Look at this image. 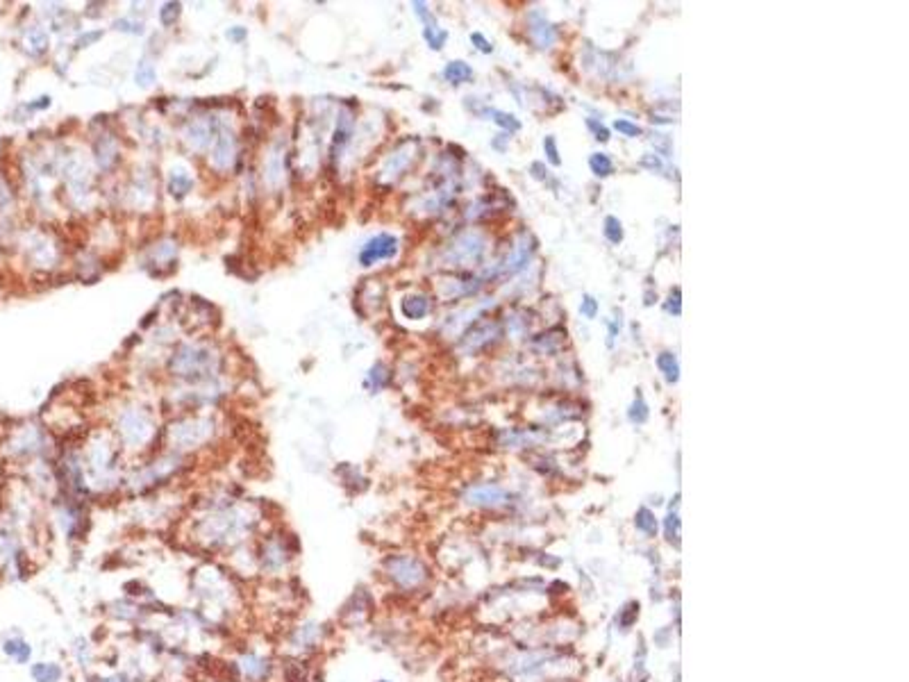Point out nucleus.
Listing matches in <instances>:
<instances>
[{
    "instance_id": "obj_10",
    "label": "nucleus",
    "mask_w": 909,
    "mask_h": 682,
    "mask_svg": "<svg viewBox=\"0 0 909 682\" xmlns=\"http://www.w3.org/2000/svg\"><path fill=\"white\" fill-rule=\"evenodd\" d=\"M416 152H418V141L416 139L403 141V144L398 146L391 152V155L384 159L382 171H380V178L384 182H396L401 176H405V171L410 169L412 162L416 159Z\"/></svg>"
},
{
    "instance_id": "obj_55",
    "label": "nucleus",
    "mask_w": 909,
    "mask_h": 682,
    "mask_svg": "<svg viewBox=\"0 0 909 682\" xmlns=\"http://www.w3.org/2000/svg\"><path fill=\"white\" fill-rule=\"evenodd\" d=\"M650 121H652V123H657V126H664V123H673V121H676V118H666V116H652Z\"/></svg>"
},
{
    "instance_id": "obj_48",
    "label": "nucleus",
    "mask_w": 909,
    "mask_h": 682,
    "mask_svg": "<svg viewBox=\"0 0 909 682\" xmlns=\"http://www.w3.org/2000/svg\"><path fill=\"white\" fill-rule=\"evenodd\" d=\"M652 146H655V155L671 157V139L666 135H655V139H652Z\"/></svg>"
},
{
    "instance_id": "obj_9",
    "label": "nucleus",
    "mask_w": 909,
    "mask_h": 682,
    "mask_svg": "<svg viewBox=\"0 0 909 682\" xmlns=\"http://www.w3.org/2000/svg\"><path fill=\"white\" fill-rule=\"evenodd\" d=\"M234 162H237V137H234V132L230 128L219 126L216 137L212 141L209 164L216 171L226 173L234 166Z\"/></svg>"
},
{
    "instance_id": "obj_52",
    "label": "nucleus",
    "mask_w": 909,
    "mask_h": 682,
    "mask_svg": "<svg viewBox=\"0 0 909 682\" xmlns=\"http://www.w3.org/2000/svg\"><path fill=\"white\" fill-rule=\"evenodd\" d=\"M96 682H132V678L128 676V674H111V676H103V678H96Z\"/></svg>"
},
{
    "instance_id": "obj_31",
    "label": "nucleus",
    "mask_w": 909,
    "mask_h": 682,
    "mask_svg": "<svg viewBox=\"0 0 909 682\" xmlns=\"http://www.w3.org/2000/svg\"><path fill=\"white\" fill-rule=\"evenodd\" d=\"M602 235H605V239L609 241V243H614V246H618V243L623 241V237H626V232H623V223L616 219V217H605V221H602Z\"/></svg>"
},
{
    "instance_id": "obj_34",
    "label": "nucleus",
    "mask_w": 909,
    "mask_h": 682,
    "mask_svg": "<svg viewBox=\"0 0 909 682\" xmlns=\"http://www.w3.org/2000/svg\"><path fill=\"white\" fill-rule=\"evenodd\" d=\"M28 48L32 50L35 55L44 53V50L48 48V35L44 32L42 28H32L28 32Z\"/></svg>"
},
{
    "instance_id": "obj_44",
    "label": "nucleus",
    "mask_w": 909,
    "mask_h": 682,
    "mask_svg": "<svg viewBox=\"0 0 909 682\" xmlns=\"http://www.w3.org/2000/svg\"><path fill=\"white\" fill-rule=\"evenodd\" d=\"M412 7H414V12H416V16L421 18L423 21V30H430V28H439V23H437V18H434V14L427 9V5L425 3H412Z\"/></svg>"
},
{
    "instance_id": "obj_26",
    "label": "nucleus",
    "mask_w": 909,
    "mask_h": 682,
    "mask_svg": "<svg viewBox=\"0 0 909 682\" xmlns=\"http://www.w3.org/2000/svg\"><path fill=\"white\" fill-rule=\"evenodd\" d=\"M444 78H446L451 85H464V83H471V80H473V68L468 66L466 62H462V59H455V62H448V64H446V68H444Z\"/></svg>"
},
{
    "instance_id": "obj_1",
    "label": "nucleus",
    "mask_w": 909,
    "mask_h": 682,
    "mask_svg": "<svg viewBox=\"0 0 909 682\" xmlns=\"http://www.w3.org/2000/svg\"><path fill=\"white\" fill-rule=\"evenodd\" d=\"M243 530H246V518L232 510H223L202 523V539L207 542V546L221 548L239 542V535Z\"/></svg>"
},
{
    "instance_id": "obj_25",
    "label": "nucleus",
    "mask_w": 909,
    "mask_h": 682,
    "mask_svg": "<svg viewBox=\"0 0 909 682\" xmlns=\"http://www.w3.org/2000/svg\"><path fill=\"white\" fill-rule=\"evenodd\" d=\"M30 676H32L35 682H62L64 669L57 662H37L30 669Z\"/></svg>"
},
{
    "instance_id": "obj_42",
    "label": "nucleus",
    "mask_w": 909,
    "mask_h": 682,
    "mask_svg": "<svg viewBox=\"0 0 909 682\" xmlns=\"http://www.w3.org/2000/svg\"><path fill=\"white\" fill-rule=\"evenodd\" d=\"M580 314L585 317L587 321H594L596 317H598V300L591 296V293H585L582 296V303H580Z\"/></svg>"
},
{
    "instance_id": "obj_21",
    "label": "nucleus",
    "mask_w": 909,
    "mask_h": 682,
    "mask_svg": "<svg viewBox=\"0 0 909 682\" xmlns=\"http://www.w3.org/2000/svg\"><path fill=\"white\" fill-rule=\"evenodd\" d=\"M498 437H500V446L503 448H525V446H532L541 439V434L535 430H514V427L503 430Z\"/></svg>"
},
{
    "instance_id": "obj_20",
    "label": "nucleus",
    "mask_w": 909,
    "mask_h": 682,
    "mask_svg": "<svg viewBox=\"0 0 909 682\" xmlns=\"http://www.w3.org/2000/svg\"><path fill=\"white\" fill-rule=\"evenodd\" d=\"M430 307H432L430 298L423 296V293H412V296H405L403 303H401V310L405 314V319H412V321L425 319L427 314H430Z\"/></svg>"
},
{
    "instance_id": "obj_2",
    "label": "nucleus",
    "mask_w": 909,
    "mask_h": 682,
    "mask_svg": "<svg viewBox=\"0 0 909 682\" xmlns=\"http://www.w3.org/2000/svg\"><path fill=\"white\" fill-rule=\"evenodd\" d=\"M384 573L396 587L412 592L427 583V566L414 555H389L384 559Z\"/></svg>"
},
{
    "instance_id": "obj_41",
    "label": "nucleus",
    "mask_w": 909,
    "mask_h": 682,
    "mask_svg": "<svg viewBox=\"0 0 909 682\" xmlns=\"http://www.w3.org/2000/svg\"><path fill=\"white\" fill-rule=\"evenodd\" d=\"M585 123H587V128H589V132L594 135V139L596 141H600V144H607L609 141V130L600 123L598 118H594V116H589V118H585Z\"/></svg>"
},
{
    "instance_id": "obj_38",
    "label": "nucleus",
    "mask_w": 909,
    "mask_h": 682,
    "mask_svg": "<svg viewBox=\"0 0 909 682\" xmlns=\"http://www.w3.org/2000/svg\"><path fill=\"white\" fill-rule=\"evenodd\" d=\"M614 130L618 132V135L628 137V139H637V137H641V135H643V130H641L637 123H632V121H628V118H616V121H614Z\"/></svg>"
},
{
    "instance_id": "obj_40",
    "label": "nucleus",
    "mask_w": 909,
    "mask_h": 682,
    "mask_svg": "<svg viewBox=\"0 0 909 682\" xmlns=\"http://www.w3.org/2000/svg\"><path fill=\"white\" fill-rule=\"evenodd\" d=\"M180 3H166L164 7L159 9V21H161V25L164 28H169V25H173L178 21V16H180Z\"/></svg>"
},
{
    "instance_id": "obj_53",
    "label": "nucleus",
    "mask_w": 909,
    "mask_h": 682,
    "mask_svg": "<svg viewBox=\"0 0 909 682\" xmlns=\"http://www.w3.org/2000/svg\"><path fill=\"white\" fill-rule=\"evenodd\" d=\"M505 141H509V135H507V132H500V135H496V139L492 141V146H494L498 152H503V150H505Z\"/></svg>"
},
{
    "instance_id": "obj_37",
    "label": "nucleus",
    "mask_w": 909,
    "mask_h": 682,
    "mask_svg": "<svg viewBox=\"0 0 909 682\" xmlns=\"http://www.w3.org/2000/svg\"><path fill=\"white\" fill-rule=\"evenodd\" d=\"M544 152H546V159L550 162V166H561V155H559V146H557L555 135L544 137Z\"/></svg>"
},
{
    "instance_id": "obj_11",
    "label": "nucleus",
    "mask_w": 909,
    "mask_h": 682,
    "mask_svg": "<svg viewBox=\"0 0 909 682\" xmlns=\"http://www.w3.org/2000/svg\"><path fill=\"white\" fill-rule=\"evenodd\" d=\"M500 334H503V323H498V321H480V323H475V325H471L468 328V332L462 337V341H459V348H462L464 353H468V355H473V353H477V351H482L484 346H489L492 341H496Z\"/></svg>"
},
{
    "instance_id": "obj_27",
    "label": "nucleus",
    "mask_w": 909,
    "mask_h": 682,
    "mask_svg": "<svg viewBox=\"0 0 909 682\" xmlns=\"http://www.w3.org/2000/svg\"><path fill=\"white\" fill-rule=\"evenodd\" d=\"M484 114L492 118L500 130L507 132V135H514V132L520 130V121L514 114H509V111H503V109H484Z\"/></svg>"
},
{
    "instance_id": "obj_46",
    "label": "nucleus",
    "mask_w": 909,
    "mask_h": 682,
    "mask_svg": "<svg viewBox=\"0 0 909 682\" xmlns=\"http://www.w3.org/2000/svg\"><path fill=\"white\" fill-rule=\"evenodd\" d=\"M639 164H641L643 169L652 171V173H661V171H664V162H661V157H659V155H655V152H646V155L641 157Z\"/></svg>"
},
{
    "instance_id": "obj_15",
    "label": "nucleus",
    "mask_w": 909,
    "mask_h": 682,
    "mask_svg": "<svg viewBox=\"0 0 909 682\" xmlns=\"http://www.w3.org/2000/svg\"><path fill=\"white\" fill-rule=\"evenodd\" d=\"M234 666H237L239 676L248 682H267L273 674L271 659L262 653H255V650L243 653L237 662H234Z\"/></svg>"
},
{
    "instance_id": "obj_5",
    "label": "nucleus",
    "mask_w": 909,
    "mask_h": 682,
    "mask_svg": "<svg viewBox=\"0 0 909 682\" xmlns=\"http://www.w3.org/2000/svg\"><path fill=\"white\" fill-rule=\"evenodd\" d=\"M171 369L178 375H200L202 371L214 369V355L202 346H182L171 362Z\"/></svg>"
},
{
    "instance_id": "obj_14",
    "label": "nucleus",
    "mask_w": 909,
    "mask_h": 682,
    "mask_svg": "<svg viewBox=\"0 0 909 682\" xmlns=\"http://www.w3.org/2000/svg\"><path fill=\"white\" fill-rule=\"evenodd\" d=\"M89 466L91 473H94V480H109L111 475L116 473V453L107 442H96L91 444L89 451Z\"/></svg>"
},
{
    "instance_id": "obj_24",
    "label": "nucleus",
    "mask_w": 909,
    "mask_h": 682,
    "mask_svg": "<svg viewBox=\"0 0 909 682\" xmlns=\"http://www.w3.org/2000/svg\"><path fill=\"white\" fill-rule=\"evenodd\" d=\"M564 341H566V332L561 330V328H553V330H548L546 334H539V337H535L532 346H535L537 351H541V353L553 355V353H557L561 348V346H564Z\"/></svg>"
},
{
    "instance_id": "obj_6",
    "label": "nucleus",
    "mask_w": 909,
    "mask_h": 682,
    "mask_svg": "<svg viewBox=\"0 0 909 682\" xmlns=\"http://www.w3.org/2000/svg\"><path fill=\"white\" fill-rule=\"evenodd\" d=\"M214 432V423L209 419H187L171 427V442L180 451L205 444Z\"/></svg>"
},
{
    "instance_id": "obj_29",
    "label": "nucleus",
    "mask_w": 909,
    "mask_h": 682,
    "mask_svg": "<svg viewBox=\"0 0 909 682\" xmlns=\"http://www.w3.org/2000/svg\"><path fill=\"white\" fill-rule=\"evenodd\" d=\"M96 152H98V164L103 166V169H109L111 164L116 162V141L111 139L109 135L107 137H103L100 139V144H98V148H96Z\"/></svg>"
},
{
    "instance_id": "obj_35",
    "label": "nucleus",
    "mask_w": 909,
    "mask_h": 682,
    "mask_svg": "<svg viewBox=\"0 0 909 682\" xmlns=\"http://www.w3.org/2000/svg\"><path fill=\"white\" fill-rule=\"evenodd\" d=\"M135 80H137V85H141V87H150L152 83H155V66H152L148 59H141L139 66H137Z\"/></svg>"
},
{
    "instance_id": "obj_19",
    "label": "nucleus",
    "mask_w": 909,
    "mask_h": 682,
    "mask_svg": "<svg viewBox=\"0 0 909 682\" xmlns=\"http://www.w3.org/2000/svg\"><path fill=\"white\" fill-rule=\"evenodd\" d=\"M350 135H353V116L348 111H341L339 121H336V130H334V139H332V159H339L341 152L346 150V146L350 144Z\"/></svg>"
},
{
    "instance_id": "obj_43",
    "label": "nucleus",
    "mask_w": 909,
    "mask_h": 682,
    "mask_svg": "<svg viewBox=\"0 0 909 682\" xmlns=\"http://www.w3.org/2000/svg\"><path fill=\"white\" fill-rule=\"evenodd\" d=\"M664 310H666L669 314H673V317H680V314H682V291H680V287L671 289L666 303H664Z\"/></svg>"
},
{
    "instance_id": "obj_3",
    "label": "nucleus",
    "mask_w": 909,
    "mask_h": 682,
    "mask_svg": "<svg viewBox=\"0 0 909 682\" xmlns=\"http://www.w3.org/2000/svg\"><path fill=\"white\" fill-rule=\"evenodd\" d=\"M484 252H487L484 232L466 230L462 235H457L451 246L446 248L444 260L448 262V267H471V264L484 257Z\"/></svg>"
},
{
    "instance_id": "obj_56",
    "label": "nucleus",
    "mask_w": 909,
    "mask_h": 682,
    "mask_svg": "<svg viewBox=\"0 0 909 682\" xmlns=\"http://www.w3.org/2000/svg\"><path fill=\"white\" fill-rule=\"evenodd\" d=\"M377 682H389V680H377Z\"/></svg>"
},
{
    "instance_id": "obj_50",
    "label": "nucleus",
    "mask_w": 909,
    "mask_h": 682,
    "mask_svg": "<svg viewBox=\"0 0 909 682\" xmlns=\"http://www.w3.org/2000/svg\"><path fill=\"white\" fill-rule=\"evenodd\" d=\"M618 330H621V314H618V319H611L607 323V346L609 348L614 346V339L618 337Z\"/></svg>"
},
{
    "instance_id": "obj_13",
    "label": "nucleus",
    "mask_w": 909,
    "mask_h": 682,
    "mask_svg": "<svg viewBox=\"0 0 909 682\" xmlns=\"http://www.w3.org/2000/svg\"><path fill=\"white\" fill-rule=\"evenodd\" d=\"M509 496L500 485L494 482H482V485H473L464 492V501L473 507H487V510H496V507H503L509 503Z\"/></svg>"
},
{
    "instance_id": "obj_30",
    "label": "nucleus",
    "mask_w": 909,
    "mask_h": 682,
    "mask_svg": "<svg viewBox=\"0 0 909 682\" xmlns=\"http://www.w3.org/2000/svg\"><path fill=\"white\" fill-rule=\"evenodd\" d=\"M648 416H650L648 403L643 401V394L637 389L635 401H632L630 410H628V419H630V423H635V425H643V423L648 421Z\"/></svg>"
},
{
    "instance_id": "obj_33",
    "label": "nucleus",
    "mask_w": 909,
    "mask_h": 682,
    "mask_svg": "<svg viewBox=\"0 0 909 682\" xmlns=\"http://www.w3.org/2000/svg\"><path fill=\"white\" fill-rule=\"evenodd\" d=\"M191 187H193V180L189 176H185V173H173L171 180H169V191L176 198L187 196V193L191 191Z\"/></svg>"
},
{
    "instance_id": "obj_28",
    "label": "nucleus",
    "mask_w": 909,
    "mask_h": 682,
    "mask_svg": "<svg viewBox=\"0 0 909 682\" xmlns=\"http://www.w3.org/2000/svg\"><path fill=\"white\" fill-rule=\"evenodd\" d=\"M589 169L596 178H609L614 173V162H611L607 152H594L589 157Z\"/></svg>"
},
{
    "instance_id": "obj_12",
    "label": "nucleus",
    "mask_w": 909,
    "mask_h": 682,
    "mask_svg": "<svg viewBox=\"0 0 909 682\" xmlns=\"http://www.w3.org/2000/svg\"><path fill=\"white\" fill-rule=\"evenodd\" d=\"M293 557L295 555L289 553L284 539H269V542H264L262 555H257L262 571L269 576H280L282 571H287V566Z\"/></svg>"
},
{
    "instance_id": "obj_39",
    "label": "nucleus",
    "mask_w": 909,
    "mask_h": 682,
    "mask_svg": "<svg viewBox=\"0 0 909 682\" xmlns=\"http://www.w3.org/2000/svg\"><path fill=\"white\" fill-rule=\"evenodd\" d=\"M386 382H389V371H386L384 364L377 362L369 373V384L373 386V389H382Z\"/></svg>"
},
{
    "instance_id": "obj_36",
    "label": "nucleus",
    "mask_w": 909,
    "mask_h": 682,
    "mask_svg": "<svg viewBox=\"0 0 909 682\" xmlns=\"http://www.w3.org/2000/svg\"><path fill=\"white\" fill-rule=\"evenodd\" d=\"M423 39L432 50H441L444 44L448 42V32L444 28H430V30H423Z\"/></svg>"
},
{
    "instance_id": "obj_4",
    "label": "nucleus",
    "mask_w": 909,
    "mask_h": 682,
    "mask_svg": "<svg viewBox=\"0 0 909 682\" xmlns=\"http://www.w3.org/2000/svg\"><path fill=\"white\" fill-rule=\"evenodd\" d=\"M118 432L130 448H141L152 437V421L144 410L128 407L118 416Z\"/></svg>"
},
{
    "instance_id": "obj_32",
    "label": "nucleus",
    "mask_w": 909,
    "mask_h": 682,
    "mask_svg": "<svg viewBox=\"0 0 909 682\" xmlns=\"http://www.w3.org/2000/svg\"><path fill=\"white\" fill-rule=\"evenodd\" d=\"M635 525L637 530H641L643 535H655L657 532V518L652 514V510L648 507H639L635 514Z\"/></svg>"
},
{
    "instance_id": "obj_18",
    "label": "nucleus",
    "mask_w": 909,
    "mask_h": 682,
    "mask_svg": "<svg viewBox=\"0 0 909 682\" xmlns=\"http://www.w3.org/2000/svg\"><path fill=\"white\" fill-rule=\"evenodd\" d=\"M264 180L269 182V187L278 189L284 182V155L278 146L269 150L267 159H264Z\"/></svg>"
},
{
    "instance_id": "obj_23",
    "label": "nucleus",
    "mask_w": 909,
    "mask_h": 682,
    "mask_svg": "<svg viewBox=\"0 0 909 682\" xmlns=\"http://www.w3.org/2000/svg\"><path fill=\"white\" fill-rule=\"evenodd\" d=\"M655 364H657L659 373L664 375V380H666L669 384H676V382L680 380V360H678V355H676V353H671V351H661V353L657 355Z\"/></svg>"
},
{
    "instance_id": "obj_8",
    "label": "nucleus",
    "mask_w": 909,
    "mask_h": 682,
    "mask_svg": "<svg viewBox=\"0 0 909 682\" xmlns=\"http://www.w3.org/2000/svg\"><path fill=\"white\" fill-rule=\"evenodd\" d=\"M325 637V626L319 623V621H303L298 623L289 635V648L293 650L295 657H303L316 650L323 644Z\"/></svg>"
},
{
    "instance_id": "obj_7",
    "label": "nucleus",
    "mask_w": 909,
    "mask_h": 682,
    "mask_svg": "<svg viewBox=\"0 0 909 682\" xmlns=\"http://www.w3.org/2000/svg\"><path fill=\"white\" fill-rule=\"evenodd\" d=\"M398 248H401L398 246V237L389 235V232H380V235L371 237L364 243L357 260H360L362 267H375L380 262L394 260L398 255Z\"/></svg>"
},
{
    "instance_id": "obj_16",
    "label": "nucleus",
    "mask_w": 909,
    "mask_h": 682,
    "mask_svg": "<svg viewBox=\"0 0 909 682\" xmlns=\"http://www.w3.org/2000/svg\"><path fill=\"white\" fill-rule=\"evenodd\" d=\"M527 23H530V28H527L530 39H532L537 48L550 50V48L557 44V39H559L557 25L550 23L548 18H546V14H541L539 9H532V12L527 14Z\"/></svg>"
},
{
    "instance_id": "obj_49",
    "label": "nucleus",
    "mask_w": 909,
    "mask_h": 682,
    "mask_svg": "<svg viewBox=\"0 0 909 682\" xmlns=\"http://www.w3.org/2000/svg\"><path fill=\"white\" fill-rule=\"evenodd\" d=\"M530 176H532L535 180H539V182H548L550 180V171L546 169L544 162H532V164H530Z\"/></svg>"
},
{
    "instance_id": "obj_47",
    "label": "nucleus",
    "mask_w": 909,
    "mask_h": 682,
    "mask_svg": "<svg viewBox=\"0 0 909 682\" xmlns=\"http://www.w3.org/2000/svg\"><path fill=\"white\" fill-rule=\"evenodd\" d=\"M471 44L480 50V53H484V55H492L494 53V44L489 42V39L482 32H471Z\"/></svg>"
},
{
    "instance_id": "obj_54",
    "label": "nucleus",
    "mask_w": 909,
    "mask_h": 682,
    "mask_svg": "<svg viewBox=\"0 0 909 682\" xmlns=\"http://www.w3.org/2000/svg\"><path fill=\"white\" fill-rule=\"evenodd\" d=\"M243 35H246V30H241V28H237V30H230V32H228V37H232V39H237V42H239V39H243Z\"/></svg>"
},
{
    "instance_id": "obj_17",
    "label": "nucleus",
    "mask_w": 909,
    "mask_h": 682,
    "mask_svg": "<svg viewBox=\"0 0 909 682\" xmlns=\"http://www.w3.org/2000/svg\"><path fill=\"white\" fill-rule=\"evenodd\" d=\"M216 130H212V126L205 123V121H193V123H189L185 130V141L193 150H202V148L212 146L214 137H216Z\"/></svg>"
},
{
    "instance_id": "obj_22",
    "label": "nucleus",
    "mask_w": 909,
    "mask_h": 682,
    "mask_svg": "<svg viewBox=\"0 0 909 682\" xmlns=\"http://www.w3.org/2000/svg\"><path fill=\"white\" fill-rule=\"evenodd\" d=\"M3 653L9 659H14L16 664H28L30 657H32V646L23 637H9L3 641Z\"/></svg>"
},
{
    "instance_id": "obj_45",
    "label": "nucleus",
    "mask_w": 909,
    "mask_h": 682,
    "mask_svg": "<svg viewBox=\"0 0 909 682\" xmlns=\"http://www.w3.org/2000/svg\"><path fill=\"white\" fill-rule=\"evenodd\" d=\"M678 537H680V516H678V512H669V516H666V539L671 544L676 542V546H678Z\"/></svg>"
},
{
    "instance_id": "obj_51",
    "label": "nucleus",
    "mask_w": 909,
    "mask_h": 682,
    "mask_svg": "<svg viewBox=\"0 0 909 682\" xmlns=\"http://www.w3.org/2000/svg\"><path fill=\"white\" fill-rule=\"evenodd\" d=\"M114 28L116 30H123V32H132V35H139L141 32V23H130L128 18H123V21H116Z\"/></svg>"
}]
</instances>
